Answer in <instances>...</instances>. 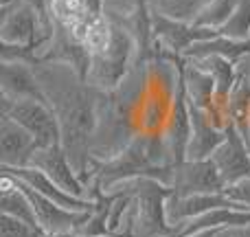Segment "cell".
Listing matches in <instances>:
<instances>
[{"instance_id":"cell-10","label":"cell","mask_w":250,"mask_h":237,"mask_svg":"<svg viewBox=\"0 0 250 237\" xmlns=\"http://www.w3.org/2000/svg\"><path fill=\"white\" fill-rule=\"evenodd\" d=\"M33 134L26 132L20 123L0 114V167L20 169L29 167L33 154L38 151Z\"/></svg>"},{"instance_id":"cell-6","label":"cell","mask_w":250,"mask_h":237,"mask_svg":"<svg viewBox=\"0 0 250 237\" xmlns=\"http://www.w3.org/2000/svg\"><path fill=\"white\" fill-rule=\"evenodd\" d=\"M171 194L195 195V194H224L226 182L217 172L215 163L208 160H182L173 165Z\"/></svg>"},{"instance_id":"cell-21","label":"cell","mask_w":250,"mask_h":237,"mask_svg":"<svg viewBox=\"0 0 250 237\" xmlns=\"http://www.w3.org/2000/svg\"><path fill=\"white\" fill-rule=\"evenodd\" d=\"M151 11L182 22H195L207 0H143Z\"/></svg>"},{"instance_id":"cell-23","label":"cell","mask_w":250,"mask_h":237,"mask_svg":"<svg viewBox=\"0 0 250 237\" xmlns=\"http://www.w3.org/2000/svg\"><path fill=\"white\" fill-rule=\"evenodd\" d=\"M112 35H114V22L110 20L108 16H95L90 18L88 22V31H86V38H83V44L86 48L90 51V55H97V53L105 51L112 42Z\"/></svg>"},{"instance_id":"cell-13","label":"cell","mask_w":250,"mask_h":237,"mask_svg":"<svg viewBox=\"0 0 250 237\" xmlns=\"http://www.w3.org/2000/svg\"><path fill=\"white\" fill-rule=\"evenodd\" d=\"M0 172L13 176L16 180L24 182L26 187H31L33 191H38L40 195L53 200L55 204H60V207H64V209H70V211H90V209L95 207V202H92V200L77 198V195L64 191L60 185H57V182H53L46 173L40 172V169H35V167H20V169H4V167H0Z\"/></svg>"},{"instance_id":"cell-25","label":"cell","mask_w":250,"mask_h":237,"mask_svg":"<svg viewBox=\"0 0 250 237\" xmlns=\"http://www.w3.org/2000/svg\"><path fill=\"white\" fill-rule=\"evenodd\" d=\"M0 237H48L40 226L11 215H0Z\"/></svg>"},{"instance_id":"cell-1","label":"cell","mask_w":250,"mask_h":237,"mask_svg":"<svg viewBox=\"0 0 250 237\" xmlns=\"http://www.w3.org/2000/svg\"><path fill=\"white\" fill-rule=\"evenodd\" d=\"M44 101L51 106L62 132V147L77 176L92 182L97 165L90 156V141L99 125L105 92L92 88L73 66L64 62H40L33 66Z\"/></svg>"},{"instance_id":"cell-28","label":"cell","mask_w":250,"mask_h":237,"mask_svg":"<svg viewBox=\"0 0 250 237\" xmlns=\"http://www.w3.org/2000/svg\"><path fill=\"white\" fill-rule=\"evenodd\" d=\"M20 2H24V4H29L31 9H35L38 16L42 18L44 22H53V18H51V0H20Z\"/></svg>"},{"instance_id":"cell-30","label":"cell","mask_w":250,"mask_h":237,"mask_svg":"<svg viewBox=\"0 0 250 237\" xmlns=\"http://www.w3.org/2000/svg\"><path fill=\"white\" fill-rule=\"evenodd\" d=\"M230 237H250V224L246 226H237V229H229Z\"/></svg>"},{"instance_id":"cell-27","label":"cell","mask_w":250,"mask_h":237,"mask_svg":"<svg viewBox=\"0 0 250 237\" xmlns=\"http://www.w3.org/2000/svg\"><path fill=\"white\" fill-rule=\"evenodd\" d=\"M224 194L229 195L233 202H237V204H242V207L250 209V178L235 182V185H229L224 189Z\"/></svg>"},{"instance_id":"cell-18","label":"cell","mask_w":250,"mask_h":237,"mask_svg":"<svg viewBox=\"0 0 250 237\" xmlns=\"http://www.w3.org/2000/svg\"><path fill=\"white\" fill-rule=\"evenodd\" d=\"M182 86H185L189 106H195V108L207 112L215 101V82H213V77L202 66H198L191 60H185V64H182Z\"/></svg>"},{"instance_id":"cell-34","label":"cell","mask_w":250,"mask_h":237,"mask_svg":"<svg viewBox=\"0 0 250 237\" xmlns=\"http://www.w3.org/2000/svg\"><path fill=\"white\" fill-rule=\"evenodd\" d=\"M53 237H77L75 233H64V235H53Z\"/></svg>"},{"instance_id":"cell-32","label":"cell","mask_w":250,"mask_h":237,"mask_svg":"<svg viewBox=\"0 0 250 237\" xmlns=\"http://www.w3.org/2000/svg\"><path fill=\"white\" fill-rule=\"evenodd\" d=\"M220 231H200V233H191V235H180V237H215Z\"/></svg>"},{"instance_id":"cell-15","label":"cell","mask_w":250,"mask_h":237,"mask_svg":"<svg viewBox=\"0 0 250 237\" xmlns=\"http://www.w3.org/2000/svg\"><path fill=\"white\" fill-rule=\"evenodd\" d=\"M160 134L165 138V145H167L173 165L187 160V147H189L191 141V110L185 95V86H180V90H178L171 117H169L167 125H165V129Z\"/></svg>"},{"instance_id":"cell-7","label":"cell","mask_w":250,"mask_h":237,"mask_svg":"<svg viewBox=\"0 0 250 237\" xmlns=\"http://www.w3.org/2000/svg\"><path fill=\"white\" fill-rule=\"evenodd\" d=\"M20 189L29 195L31 204H33V211H35V220H38L40 229L44 231L48 237L53 235H64V233H77L79 226L90 217L92 213V207L90 211H70V209H64L60 204H55L53 200L44 198L40 195L38 191H33L31 187H26L24 182L18 180Z\"/></svg>"},{"instance_id":"cell-12","label":"cell","mask_w":250,"mask_h":237,"mask_svg":"<svg viewBox=\"0 0 250 237\" xmlns=\"http://www.w3.org/2000/svg\"><path fill=\"white\" fill-rule=\"evenodd\" d=\"M220 207H242V204L233 202L226 194H195V195L169 194L165 198V215H167V222L176 231L185 222L193 220L198 215H204V213L213 211V209H220Z\"/></svg>"},{"instance_id":"cell-9","label":"cell","mask_w":250,"mask_h":237,"mask_svg":"<svg viewBox=\"0 0 250 237\" xmlns=\"http://www.w3.org/2000/svg\"><path fill=\"white\" fill-rule=\"evenodd\" d=\"M151 31H154L156 42L163 44L165 48H169L171 53H176L180 57L195 42L217 35V31H213V29H204V26H198L193 22L173 20V18L160 16L156 11H151Z\"/></svg>"},{"instance_id":"cell-14","label":"cell","mask_w":250,"mask_h":237,"mask_svg":"<svg viewBox=\"0 0 250 237\" xmlns=\"http://www.w3.org/2000/svg\"><path fill=\"white\" fill-rule=\"evenodd\" d=\"M40 62H64V64L73 66V68L86 79L88 70H90L92 55L86 48V44L77 42L64 26L55 22L53 38L48 40V44L40 51Z\"/></svg>"},{"instance_id":"cell-33","label":"cell","mask_w":250,"mask_h":237,"mask_svg":"<svg viewBox=\"0 0 250 237\" xmlns=\"http://www.w3.org/2000/svg\"><path fill=\"white\" fill-rule=\"evenodd\" d=\"M215 237H230V233H229V231H220Z\"/></svg>"},{"instance_id":"cell-8","label":"cell","mask_w":250,"mask_h":237,"mask_svg":"<svg viewBox=\"0 0 250 237\" xmlns=\"http://www.w3.org/2000/svg\"><path fill=\"white\" fill-rule=\"evenodd\" d=\"M29 167H35V169H40V172H44L53 182H57V185H60L64 191H68V194L88 200L86 182L77 176V172H75V167L70 165L62 143L38 150L33 154V160H31Z\"/></svg>"},{"instance_id":"cell-11","label":"cell","mask_w":250,"mask_h":237,"mask_svg":"<svg viewBox=\"0 0 250 237\" xmlns=\"http://www.w3.org/2000/svg\"><path fill=\"white\" fill-rule=\"evenodd\" d=\"M217 172L222 173L226 187L250 178V150L235 125L226 128V141L211 156Z\"/></svg>"},{"instance_id":"cell-29","label":"cell","mask_w":250,"mask_h":237,"mask_svg":"<svg viewBox=\"0 0 250 237\" xmlns=\"http://www.w3.org/2000/svg\"><path fill=\"white\" fill-rule=\"evenodd\" d=\"M237 70L246 82H250V51H246L242 57L237 60Z\"/></svg>"},{"instance_id":"cell-19","label":"cell","mask_w":250,"mask_h":237,"mask_svg":"<svg viewBox=\"0 0 250 237\" xmlns=\"http://www.w3.org/2000/svg\"><path fill=\"white\" fill-rule=\"evenodd\" d=\"M246 51H250V44L235 42V40H229L217 33L213 38L200 40L193 46H189L185 51V55H182V60H204V57H211V55H220V57H229V60L237 62Z\"/></svg>"},{"instance_id":"cell-5","label":"cell","mask_w":250,"mask_h":237,"mask_svg":"<svg viewBox=\"0 0 250 237\" xmlns=\"http://www.w3.org/2000/svg\"><path fill=\"white\" fill-rule=\"evenodd\" d=\"M0 114L20 123L26 132L33 134L38 147H51L62 143L60 123L53 114L51 106L42 99H24V101H7L0 99Z\"/></svg>"},{"instance_id":"cell-2","label":"cell","mask_w":250,"mask_h":237,"mask_svg":"<svg viewBox=\"0 0 250 237\" xmlns=\"http://www.w3.org/2000/svg\"><path fill=\"white\" fill-rule=\"evenodd\" d=\"M151 60H136L121 86L105 95L99 125L90 141V156L97 167L119 156L129 145V141L141 134L138 112L147 92L151 90Z\"/></svg>"},{"instance_id":"cell-4","label":"cell","mask_w":250,"mask_h":237,"mask_svg":"<svg viewBox=\"0 0 250 237\" xmlns=\"http://www.w3.org/2000/svg\"><path fill=\"white\" fill-rule=\"evenodd\" d=\"M134 62H136V44H134L132 35L123 26L114 24L112 42L105 51L92 55L86 82L92 88L108 95V92L117 90L121 86V82L132 70Z\"/></svg>"},{"instance_id":"cell-20","label":"cell","mask_w":250,"mask_h":237,"mask_svg":"<svg viewBox=\"0 0 250 237\" xmlns=\"http://www.w3.org/2000/svg\"><path fill=\"white\" fill-rule=\"evenodd\" d=\"M239 4H242V0H207L204 7L200 9L193 24L204 26V29L220 31L222 26L230 20V16L237 11Z\"/></svg>"},{"instance_id":"cell-22","label":"cell","mask_w":250,"mask_h":237,"mask_svg":"<svg viewBox=\"0 0 250 237\" xmlns=\"http://www.w3.org/2000/svg\"><path fill=\"white\" fill-rule=\"evenodd\" d=\"M248 112H250V82L239 75L237 84L235 88L230 90L229 95V119H230V125L242 132L246 128V119H248Z\"/></svg>"},{"instance_id":"cell-17","label":"cell","mask_w":250,"mask_h":237,"mask_svg":"<svg viewBox=\"0 0 250 237\" xmlns=\"http://www.w3.org/2000/svg\"><path fill=\"white\" fill-rule=\"evenodd\" d=\"M191 110V141L187 147V160H208L217 147L226 141V129L217 128L204 110L189 106Z\"/></svg>"},{"instance_id":"cell-16","label":"cell","mask_w":250,"mask_h":237,"mask_svg":"<svg viewBox=\"0 0 250 237\" xmlns=\"http://www.w3.org/2000/svg\"><path fill=\"white\" fill-rule=\"evenodd\" d=\"M0 99L7 101H24V99H42L38 77L33 66L20 62H0Z\"/></svg>"},{"instance_id":"cell-3","label":"cell","mask_w":250,"mask_h":237,"mask_svg":"<svg viewBox=\"0 0 250 237\" xmlns=\"http://www.w3.org/2000/svg\"><path fill=\"white\" fill-rule=\"evenodd\" d=\"M171 176L173 160L165 145L163 134L141 132L129 141V145L121 154L97 167L88 191L90 187H97L104 194L112 185L129 180V178H151V180L163 182L165 187H171Z\"/></svg>"},{"instance_id":"cell-24","label":"cell","mask_w":250,"mask_h":237,"mask_svg":"<svg viewBox=\"0 0 250 237\" xmlns=\"http://www.w3.org/2000/svg\"><path fill=\"white\" fill-rule=\"evenodd\" d=\"M217 33L229 40H235V42L250 44V0H242L237 11L230 16V20Z\"/></svg>"},{"instance_id":"cell-26","label":"cell","mask_w":250,"mask_h":237,"mask_svg":"<svg viewBox=\"0 0 250 237\" xmlns=\"http://www.w3.org/2000/svg\"><path fill=\"white\" fill-rule=\"evenodd\" d=\"M141 2L143 0H104V4H105L104 13L110 20H117V18H123V16H127V13H132Z\"/></svg>"},{"instance_id":"cell-31","label":"cell","mask_w":250,"mask_h":237,"mask_svg":"<svg viewBox=\"0 0 250 237\" xmlns=\"http://www.w3.org/2000/svg\"><path fill=\"white\" fill-rule=\"evenodd\" d=\"M244 136V141H246V145H248V150H250V112H248V119H246V128L239 132Z\"/></svg>"}]
</instances>
